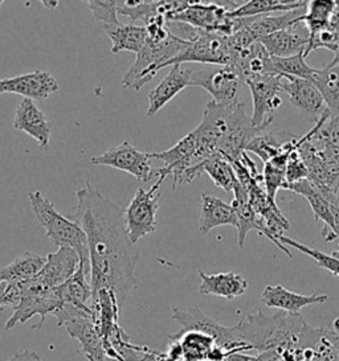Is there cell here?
<instances>
[{
    "label": "cell",
    "instance_id": "cell-1",
    "mask_svg": "<svg viewBox=\"0 0 339 361\" xmlns=\"http://www.w3.org/2000/svg\"><path fill=\"white\" fill-rule=\"evenodd\" d=\"M76 197L77 205L71 220L84 229L88 238L92 291H112L119 307L124 308L130 291L137 286L136 267L141 257L127 235L125 209L89 181Z\"/></svg>",
    "mask_w": 339,
    "mask_h": 361
},
{
    "label": "cell",
    "instance_id": "cell-2",
    "mask_svg": "<svg viewBox=\"0 0 339 361\" xmlns=\"http://www.w3.org/2000/svg\"><path fill=\"white\" fill-rule=\"evenodd\" d=\"M239 339L258 353L285 347H299L304 350H314L325 327H313L301 314L280 311L275 315L257 314L245 315L234 324Z\"/></svg>",
    "mask_w": 339,
    "mask_h": 361
},
{
    "label": "cell",
    "instance_id": "cell-3",
    "mask_svg": "<svg viewBox=\"0 0 339 361\" xmlns=\"http://www.w3.org/2000/svg\"><path fill=\"white\" fill-rule=\"evenodd\" d=\"M28 200L31 202L35 217L44 228L47 237L59 247H69L74 250L80 257L85 273L88 276H90L89 247L84 229L73 220L57 212L52 202L44 197L42 192H30Z\"/></svg>",
    "mask_w": 339,
    "mask_h": 361
},
{
    "label": "cell",
    "instance_id": "cell-4",
    "mask_svg": "<svg viewBox=\"0 0 339 361\" xmlns=\"http://www.w3.org/2000/svg\"><path fill=\"white\" fill-rule=\"evenodd\" d=\"M187 42L170 32L169 37L160 43L146 40L137 59L122 77L125 89L141 90L157 75L159 71L169 66L170 63L179 56Z\"/></svg>",
    "mask_w": 339,
    "mask_h": 361
},
{
    "label": "cell",
    "instance_id": "cell-5",
    "mask_svg": "<svg viewBox=\"0 0 339 361\" xmlns=\"http://www.w3.org/2000/svg\"><path fill=\"white\" fill-rule=\"evenodd\" d=\"M57 319V326L77 340L81 350L89 361H118L110 359L106 353L101 331L95 323L93 310L85 311L81 308L65 305L53 314Z\"/></svg>",
    "mask_w": 339,
    "mask_h": 361
},
{
    "label": "cell",
    "instance_id": "cell-6",
    "mask_svg": "<svg viewBox=\"0 0 339 361\" xmlns=\"http://www.w3.org/2000/svg\"><path fill=\"white\" fill-rule=\"evenodd\" d=\"M18 286L20 290V300L16 305V307L13 308L12 317L4 324L6 329H12L16 327V324L25 323L36 315L40 317V323L33 326V329H40L47 315L54 314L64 306L63 298L59 287L44 290L36 286L32 282V279L20 282L18 283Z\"/></svg>",
    "mask_w": 339,
    "mask_h": 361
},
{
    "label": "cell",
    "instance_id": "cell-7",
    "mask_svg": "<svg viewBox=\"0 0 339 361\" xmlns=\"http://www.w3.org/2000/svg\"><path fill=\"white\" fill-rule=\"evenodd\" d=\"M171 319L179 323L183 331H199L210 335L215 340L216 345L227 350L228 353L252 350L248 344L239 339L234 326L227 327L219 324L213 319L207 317L198 306L190 308L174 307Z\"/></svg>",
    "mask_w": 339,
    "mask_h": 361
},
{
    "label": "cell",
    "instance_id": "cell-8",
    "mask_svg": "<svg viewBox=\"0 0 339 361\" xmlns=\"http://www.w3.org/2000/svg\"><path fill=\"white\" fill-rule=\"evenodd\" d=\"M163 180L158 179L150 190L138 188L134 197L127 205L124 220L127 235L133 244L157 231V212L159 209V188Z\"/></svg>",
    "mask_w": 339,
    "mask_h": 361
},
{
    "label": "cell",
    "instance_id": "cell-9",
    "mask_svg": "<svg viewBox=\"0 0 339 361\" xmlns=\"http://www.w3.org/2000/svg\"><path fill=\"white\" fill-rule=\"evenodd\" d=\"M232 61L228 36L222 33L201 31L199 37L194 42H187L183 51L174 59L169 66L183 63H198L204 65L230 66Z\"/></svg>",
    "mask_w": 339,
    "mask_h": 361
},
{
    "label": "cell",
    "instance_id": "cell-10",
    "mask_svg": "<svg viewBox=\"0 0 339 361\" xmlns=\"http://www.w3.org/2000/svg\"><path fill=\"white\" fill-rule=\"evenodd\" d=\"M90 163L93 166H107L125 171L141 183H148L155 178V170L151 166L148 152H141L129 140L107 149L101 155L93 157Z\"/></svg>",
    "mask_w": 339,
    "mask_h": 361
},
{
    "label": "cell",
    "instance_id": "cell-11",
    "mask_svg": "<svg viewBox=\"0 0 339 361\" xmlns=\"http://www.w3.org/2000/svg\"><path fill=\"white\" fill-rule=\"evenodd\" d=\"M284 75H258L246 80L244 84L249 87L254 101V121L256 126H269L273 122V113L281 106V92Z\"/></svg>",
    "mask_w": 339,
    "mask_h": 361
},
{
    "label": "cell",
    "instance_id": "cell-12",
    "mask_svg": "<svg viewBox=\"0 0 339 361\" xmlns=\"http://www.w3.org/2000/svg\"><path fill=\"white\" fill-rule=\"evenodd\" d=\"M240 78L230 66L207 68L194 71L191 77V86H199L207 90L216 104L237 102V90Z\"/></svg>",
    "mask_w": 339,
    "mask_h": 361
},
{
    "label": "cell",
    "instance_id": "cell-13",
    "mask_svg": "<svg viewBox=\"0 0 339 361\" xmlns=\"http://www.w3.org/2000/svg\"><path fill=\"white\" fill-rule=\"evenodd\" d=\"M59 89L60 86L56 78L45 71H35L31 73L0 80V94L13 93L32 101H44L53 93L59 92Z\"/></svg>",
    "mask_w": 339,
    "mask_h": 361
},
{
    "label": "cell",
    "instance_id": "cell-14",
    "mask_svg": "<svg viewBox=\"0 0 339 361\" xmlns=\"http://www.w3.org/2000/svg\"><path fill=\"white\" fill-rule=\"evenodd\" d=\"M81 265L78 255L69 247H59L57 252L47 255L42 271L32 278L36 286L51 290L64 285Z\"/></svg>",
    "mask_w": 339,
    "mask_h": 361
},
{
    "label": "cell",
    "instance_id": "cell-15",
    "mask_svg": "<svg viewBox=\"0 0 339 361\" xmlns=\"http://www.w3.org/2000/svg\"><path fill=\"white\" fill-rule=\"evenodd\" d=\"M52 122L47 118L35 101L23 98L16 107L13 117V128L30 135L42 149L49 146L52 134Z\"/></svg>",
    "mask_w": 339,
    "mask_h": 361
},
{
    "label": "cell",
    "instance_id": "cell-16",
    "mask_svg": "<svg viewBox=\"0 0 339 361\" xmlns=\"http://www.w3.org/2000/svg\"><path fill=\"white\" fill-rule=\"evenodd\" d=\"M281 90L285 92L293 106L305 113L311 121H316L325 111L323 98L321 96L317 86L309 80H301L295 77H284Z\"/></svg>",
    "mask_w": 339,
    "mask_h": 361
},
{
    "label": "cell",
    "instance_id": "cell-17",
    "mask_svg": "<svg viewBox=\"0 0 339 361\" xmlns=\"http://www.w3.org/2000/svg\"><path fill=\"white\" fill-rule=\"evenodd\" d=\"M260 43L264 45L270 57L282 59L295 54H305L309 43V32L307 25L299 23L287 30L265 36L260 40Z\"/></svg>",
    "mask_w": 339,
    "mask_h": 361
},
{
    "label": "cell",
    "instance_id": "cell-18",
    "mask_svg": "<svg viewBox=\"0 0 339 361\" xmlns=\"http://www.w3.org/2000/svg\"><path fill=\"white\" fill-rule=\"evenodd\" d=\"M192 72V69H183L180 65L171 66L169 75L148 94V117H154L162 107L166 106L183 89L191 86Z\"/></svg>",
    "mask_w": 339,
    "mask_h": 361
},
{
    "label": "cell",
    "instance_id": "cell-19",
    "mask_svg": "<svg viewBox=\"0 0 339 361\" xmlns=\"http://www.w3.org/2000/svg\"><path fill=\"white\" fill-rule=\"evenodd\" d=\"M328 300L326 294L302 295L287 290L281 285L266 286L261 294V302L266 307L277 308L287 314H299L302 308L311 305H323Z\"/></svg>",
    "mask_w": 339,
    "mask_h": 361
},
{
    "label": "cell",
    "instance_id": "cell-20",
    "mask_svg": "<svg viewBox=\"0 0 339 361\" xmlns=\"http://www.w3.org/2000/svg\"><path fill=\"white\" fill-rule=\"evenodd\" d=\"M230 68H232L243 84L246 80L258 75H278L270 54L260 42L252 44L248 51L234 57Z\"/></svg>",
    "mask_w": 339,
    "mask_h": 361
},
{
    "label": "cell",
    "instance_id": "cell-21",
    "mask_svg": "<svg viewBox=\"0 0 339 361\" xmlns=\"http://www.w3.org/2000/svg\"><path fill=\"white\" fill-rule=\"evenodd\" d=\"M287 191H292L296 195H301L302 197L307 199V202L310 204V208L314 213L316 221L322 223V231L321 234L325 241L333 243L335 241L334 235V216H333V209L331 204L317 191V188L310 183V181H298L296 184L289 185Z\"/></svg>",
    "mask_w": 339,
    "mask_h": 361
},
{
    "label": "cell",
    "instance_id": "cell-22",
    "mask_svg": "<svg viewBox=\"0 0 339 361\" xmlns=\"http://www.w3.org/2000/svg\"><path fill=\"white\" fill-rule=\"evenodd\" d=\"M201 278L199 293L201 295H215L233 300L242 297L248 290V281L236 273H218V274H206L204 271H198Z\"/></svg>",
    "mask_w": 339,
    "mask_h": 361
},
{
    "label": "cell",
    "instance_id": "cell-23",
    "mask_svg": "<svg viewBox=\"0 0 339 361\" xmlns=\"http://www.w3.org/2000/svg\"><path fill=\"white\" fill-rule=\"evenodd\" d=\"M230 225L237 229V216L233 209L232 204L222 202V199L212 196L208 193H201V219H199V232L207 234L212 229Z\"/></svg>",
    "mask_w": 339,
    "mask_h": 361
},
{
    "label": "cell",
    "instance_id": "cell-24",
    "mask_svg": "<svg viewBox=\"0 0 339 361\" xmlns=\"http://www.w3.org/2000/svg\"><path fill=\"white\" fill-rule=\"evenodd\" d=\"M233 209L237 216V243L239 247H244L245 244V238L246 234L251 231H256L261 235H268V231L265 228L264 223L261 221V219L256 214V212L249 202L248 193L242 187V184L239 183L233 191Z\"/></svg>",
    "mask_w": 339,
    "mask_h": 361
},
{
    "label": "cell",
    "instance_id": "cell-25",
    "mask_svg": "<svg viewBox=\"0 0 339 361\" xmlns=\"http://www.w3.org/2000/svg\"><path fill=\"white\" fill-rule=\"evenodd\" d=\"M107 37L112 40V54H119L129 51L139 54L148 40V32L145 25L119 24V25H102Z\"/></svg>",
    "mask_w": 339,
    "mask_h": 361
},
{
    "label": "cell",
    "instance_id": "cell-26",
    "mask_svg": "<svg viewBox=\"0 0 339 361\" xmlns=\"http://www.w3.org/2000/svg\"><path fill=\"white\" fill-rule=\"evenodd\" d=\"M307 13V7L296 11L285 12L281 15H268V16H256L249 23L245 30L251 35L254 42H260L263 37L272 33L287 30L296 24L304 23V16Z\"/></svg>",
    "mask_w": 339,
    "mask_h": 361
},
{
    "label": "cell",
    "instance_id": "cell-27",
    "mask_svg": "<svg viewBox=\"0 0 339 361\" xmlns=\"http://www.w3.org/2000/svg\"><path fill=\"white\" fill-rule=\"evenodd\" d=\"M311 82L317 86L331 116L339 114V54L325 68L317 69Z\"/></svg>",
    "mask_w": 339,
    "mask_h": 361
},
{
    "label": "cell",
    "instance_id": "cell-28",
    "mask_svg": "<svg viewBox=\"0 0 339 361\" xmlns=\"http://www.w3.org/2000/svg\"><path fill=\"white\" fill-rule=\"evenodd\" d=\"M307 1L305 0H249L244 1L239 7L230 10L228 16L232 19L239 18H256V16H268L273 12L296 11L305 8Z\"/></svg>",
    "mask_w": 339,
    "mask_h": 361
},
{
    "label": "cell",
    "instance_id": "cell-29",
    "mask_svg": "<svg viewBox=\"0 0 339 361\" xmlns=\"http://www.w3.org/2000/svg\"><path fill=\"white\" fill-rule=\"evenodd\" d=\"M45 262H47V257L25 252L19 257H16L10 265L0 267V285L20 283L32 279L33 276H37L42 271Z\"/></svg>",
    "mask_w": 339,
    "mask_h": 361
},
{
    "label": "cell",
    "instance_id": "cell-30",
    "mask_svg": "<svg viewBox=\"0 0 339 361\" xmlns=\"http://www.w3.org/2000/svg\"><path fill=\"white\" fill-rule=\"evenodd\" d=\"M59 288L63 298L64 306L68 305V306L81 308L85 311L92 310L90 303H92L93 291L90 286V281H88V274L85 273L83 266L80 265L73 276H71Z\"/></svg>",
    "mask_w": 339,
    "mask_h": 361
},
{
    "label": "cell",
    "instance_id": "cell-31",
    "mask_svg": "<svg viewBox=\"0 0 339 361\" xmlns=\"http://www.w3.org/2000/svg\"><path fill=\"white\" fill-rule=\"evenodd\" d=\"M172 338L180 341L184 361H207L208 353L216 345L210 335L199 331H183L172 334Z\"/></svg>",
    "mask_w": 339,
    "mask_h": 361
},
{
    "label": "cell",
    "instance_id": "cell-32",
    "mask_svg": "<svg viewBox=\"0 0 339 361\" xmlns=\"http://www.w3.org/2000/svg\"><path fill=\"white\" fill-rule=\"evenodd\" d=\"M203 172H206L213 184L227 193H232L239 184L232 164L222 155L216 154L203 164Z\"/></svg>",
    "mask_w": 339,
    "mask_h": 361
},
{
    "label": "cell",
    "instance_id": "cell-33",
    "mask_svg": "<svg viewBox=\"0 0 339 361\" xmlns=\"http://www.w3.org/2000/svg\"><path fill=\"white\" fill-rule=\"evenodd\" d=\"M337 7L335 0H311L307 1V13L304 16V24L307 25L309 35L321 31L328 27V20Z\"/></svg>",
    "mask_w": 339,
    "mask_h": 361
},
{
    "label": "cell",
    "instance_id": "cell-34",
    "mask_svg": "<svg viewBox=\"0 0 339 361\" xmlns=\"http://www.w3.org/2000/svg\"><path fill=\"white\" fill-rule=\"evenodd\" d=\"M305 59H307L305 54H299L290 57H282V59L272 57V63L278 75L311 81L317 69L307 65Z\"/></svg>",
    "mask_w": 339,
    "mask_h": 361
},
{
    "label": "cell",
    "instance_id": "cell-35",
    "mask_svg": "<svg viewBox=\"0 0 339 361\" xmlns=\"http://www.w3.org/2000/svg\"><path fill=\"white\" fill-rule=\"evenodd\" d=\"M278 241L282 245H286V247H287V246L295 247L297 250H299L301 253L311 257V258L317 262L318 266H321V267L325 269V270H328L333 276H339L338 258H335V257H333V255H326V253H323V252H321V250L311 249V247H309L307 245L299 244V243H297L295 240H292V238H289V237H285V235H280V237H278Z\"/></svg>",
    "mask_w": 339,
    "mask_h": 361
},
{
    "label": "cell",
    "instance_id": "cell-36",
    "mask_svg": "<svg viewBox=\"0 0 339 361\" xmlns=\"http://www.w3.org/2000/svg\"><path fill=\"white\" fill-rule=\"evenodd\" d=\"M263 185L269 199L275 202L277 192L281 188L287 190L285 169L278 167L273 163H265L264 171H263Z\"/></svg>",
    "mask_w": 339,
    "mask_h": 361
},
{
    "label": "cell",
    "instance_id": "cell-37",
    "mask_svg": "<svg viewBox=\"0 0 339 361\" xmlns=\"http://www.w3.org/2000/svg\"><path fill=\"white\" fill-rule=\"evenodd\" d=\"M88 6L93 13L97 22L102 23V25H119L118 19V6L117 0H92L88 1Z\"/></svg>",
    "mask_w": 339,
    "mask_h": 361
},
{
    "label": "cell",
    "instance_id": "cell-38",
    "mask_svg": "<svg viewBox=\"0 0 339 361\" xmlns=\"http://www.w3.org/2000/svg\"><path fill=\"white\" fill-rule=\"evenodd\" d=\"M286 183H287V188L292 184H296L298 181L307 180L309 178V171H307V164L299 157L298 149L292 152V155L289 157L287 164L285 169Z\"/></svg>",
    "mask_w": 339,
    "mask_h": 361
},
{
    "label": "cell",
    "instance_id": "cell-39",
    "mask_svg": "<svg viewBox=\"0 0 339 361\" xmlns=\"http://www.w3.org/2000/svg\"><path fill=\"white\" fill-rule=\"evenodd\" d=\"M309 361H339L338 352L335 350L333 341L328 339L326 329L314 350L313 357Z\"/></svg>",
    "mask_w": 339,
    "mask_h": 361
},
{
    "label": "cell",
    "instance_id": "cell-40",
    "mask_svg": "<svg viewBox=\"0 0 339 361\" xmlns=\"http://www.w3.org/2000/svg\"><path fill=\"white\" fill-rule=\"evenodd\" d=\"M8 361H44L42 356L33 350H21L19 353L13 355Z\"/></svg>",
    "mask_w": 339,
    "mask_h": 361
},
{
    "label": "cell",
    "instance_id": "cell-41",
    "mask_svg": "<svg viewBox=\"0 0 339 361\" xmlns=\"http://www.w3.org/2000/svg\"><path fill=\"white\" fill-rule=\"evenodd\" d=\"M224 361H258V359H257V356L246 355L245 352H234L230 356H227V359Z\"/></svg>",
    "mask_w": 339,
    "mask_h": 361
},
{
    "label": "cell",
    "instance_id": "cell-42",
    "mask_svg": "<svg viewBox=\"0 0 339 361\" xmlns=\"http://www.w3.org/2000/svg\"><path fill=\"white\" fill-rule=\"evenodd\" d=\"M333 216H334V235L335 240H339V207H331Z\"/></svg>",
    "mask_w": 339,
    "mask_h": 361
},
{
    "label": "cell",
    "instance_id": "cell-43",
    "mask_svg": "<svg viewBox=\"0 0 339 361\" xmlns=\"http://www.w3.org/2000/svg\"><path fill=\"white\" fill-rule=\"evenodd\" d=\"M326 329V335L328 336V339L333 341V344H334V347L335 348H339V334H335V332H333L330 327H325Z\"/></svg>",
    "mask_w": 339,
    "mask_h": 361
},
{
    "label": "cell",
    "instance_id": "cell-44",
    "mask_svg": "<svg viewBox=\"0 0 339 361\" xmlns=\"http://www.w3.org/2000/svg\"><path fill=\"white\" fill-rule=\"evenodd\" d=\"M153 361H175L172 360L171 357H170L169 355L166 353V352H158V350H155V353H154V359Z\"/></svg>",
    "mask_w": 339,
    "mask_h": 361
},
{
    "label": "cell",
    "instance_id": "cell-45",
    "mask_svg": "<svg viewBox=\"0 0 339 361\" xmlns=\"http://www.w3.org/2000/svg\"><path fill=\"white\" fill-rule=\"evenodd\" d=\"M333 257H335V258H338L339 259V243H338V247H337V249H335V250H334V252H333Z\"/></svg>",
    "mask_w": 339,
    "mask_h": 361
},
{
    "label": "cell",
    "instance_id": "cell-46",
    "mask_svg": "<svg viewBox=\"0 0 339 361\" xmlns=\"http://www.w3.org/2000/svg\"><path fill=\"white\" fill-rule=\"evenodd\" d=\"M1 3H3V1H0V6H1Z\"/></svg>",
    "mask_w": 339,
    "mask_h": 361
}]
</instances>
